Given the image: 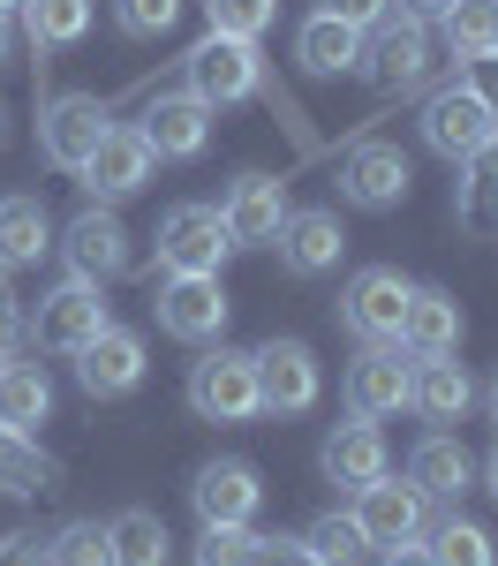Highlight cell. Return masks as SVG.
Returning a JSON list of instances; mask_svg holds the SVG:
<instances>
[{
	"label": "cell",
	"instance_id": "cell-19",
	"mask_svg": "<svg viewBox=\"0 0 498 566\" xmlns=\"http://www.w3.org/2000/svg\"><path fill=\"white\" fill-rule=\"evenodd\" d=\"M317 469H325L332 483H348V491H362L370 476H385V431H378L370 416L332 423V431H325V446H317Z\"/></svg>",
	"mask_w": 498,
	"mask_h": 566
},
{
	"label": "cell",
	"instance_id": "cell-42",
	"mask_svg": "<svg viewBox=\"0 0 498 566\" xmlns=\"http://www.w3.org/2000/svg\"><path fill=\"white\" fill-rule=\"evenodd\" d=\"M378 566H431V552H423V544H393Z\"/></svg>",
	"mask_w": 498,
	"mask_h": 566
},
{
	"label": "cell",
	"instance_id": "cell-17",
	"mask_svg": "<svg viewBox=\"0 0 498 566\" xmlns=\"http://www.w3.org/2000/svg\"><path fill=\"white\" fill-rule=\"evenodd\" d=\"M76 386L91 400H121V392L144 386V333L129 325H106L91 348H76Z\"/></svg>",
	"mask_w": 498,
	"mask_h": 566
},
{
	"label": "cell",
	"instance_id": "cell-14",
	"mask_svg": "<svg viewBox=\"0 0 498 566\" xmlns=\"http://www.w3.org/2000/svg\"><path fill=\"white\" fill-rule=\"evenodd\" d=\"M407 378H415V355H407L401 340H378V348H362L356 370H348V408L370 416V423H385V416L407 408Z\"/></svg>",
	"mask_w": 498,
	"mask_h": 566
},
{
	"label": "cell",
	"instance_id": "cell-28",
	"mask_svg": "<svg viewBox=\"0 0 498 566\" xmlns=\"http://www.w3.org/2000/svg\"><path fill=\"white\" fill-rule=\"evenodd\" d=\"M106 544H114V566H167L174 559V536H167V522L151 506H121L106 522Z\"/></svg>",
	"mask_w": 498,
	"mask_h": 566
},
{
	"label": "cell",
	"instance_id": "cell-34",
	"mask_svg": "<svg viewBox=\"0 0 498 566\" xmlns=\"http://www.w3.org/2000/svg\"><path fill=\"white\" fill-rule=\"evenodd\" d=\"M45 566H114L106 522H61L45 536Z\"/></svg>",
	"mask_w": 498,
	"mask_h": 566
},
{
	"label": "cell",
	"instance_id": "cell-13",
	"mask_svg": "<svg viewBox=\"0 0 498 566\" xmlns=\"http://www.w3.org/2000/svg\"><path fill=\"white\" fill-rule=\"evenodd\" d=\"M257 363V400H265L272 416H310L317 408V355L303 340H265V348H250Z\"/></svg>",
	"mask_w": 498,
	"mask_h": 566
},
{
	"label": "cell",
	"instance_id": "cell-30",
	"mask_svg": "<svg viewBox=\"0 0 498 566\" xmlns=\"http://www.w3.org/2000/svg\"><path fill=\"white\" fill-rule=\"evenodd\" d=\"M438 23H446L453 61H498V0H453Z\"/></svg>",
	"mask_w": 498,
	"mask_h": 566
},
{
	"label": "cell",
	"instance_id": "cell-37",
	"mask_svg": "<svg viewBox=\"0 0 498 566\" xmlns=\"http://www.w3.org/2000/svg\"><path fill=\"white\" fill-rule=\"evenodd\" d=\"M257 559V528L250 522H220L197 536V566H250Z\"/></svg>",
	"mask_w": 498,
	"mask_h": 566
},
{
	"label": "cell",
	"instance_id": "cell-29",
	"mask_svg": "<svg viewBox=\"0 0 498 566\" xmlns=\"http://www.w3.org/2000/svg\"><path fill=\"white\" fill-rule=\"evenodd\" d=\"M453 212H460L468 234H498V144L476 151V159H460V197H453Z\"/></svg>",
	"mask_w": 498,
	"mask_h": 566
},
{
	"label": "cell",
	"instance_id": "cell-5",
	"mask_svg": "<svg viewBox=\"0 0 498 566\" xmlns=\"http://www.w3.org/2000/svg\"><path fill=\"white\" fill-rule=\"evenodd\" d=\"M159 333H174V340H189V348H204V340H220L226 333V287L220 272H167L159 280Z\"/></svg>",
	"mask_w": 498,
	"mask_h": 566
},
{
	"label": "cell",
	"instance_id": "cell-31",
	"mask_svg": "<svg viewBox=\"0 0 498 566\" xmlns=\"http://www.w3.org/2000/svg\"><path fill=\"white\" fill-rule=\"evenodd\" d=\"M295 544L310 552V566H362V559H370V536H362L356 514H317Z\"/></svg>",
	"mask_w": 498,
	"mask_h": 566
},
{
	"label": "cell",
	"instance_id": "cell-38",
	"mask_svg": "<svg viewBox=\"0 0 498 566\" xmlns=\"http://www.w3.org/2000/svg\"><path fill=\"white\" fill-rule=\"evenodd\" d=\"M181 15V0H114V23L129 31V39H167Z\"/></svg>",
	"mask_w": 498,
	"mask_h": 566
},
{
	"label": "cell",
	"instance_id": "cell-39",
	"mask_svg": "<svg viewBox=\"0 0 498 566\" xmlns=\"http://www.w3.org/2000/svg\"><path fill=\"white\" fill-rule=\"evenodd\" d=\"M317 15H340V23H356V31H370V23H385V15H393V0H325Z\"/></svg>",
	"mask_w": 498,
	"mask_h": 566
},
{
	"label": "cell",
	"instance_id": "cell-7",
	"mask_svg": "<svg viewBox=\"0 0 498 566\" xmlns=\"http://www.w3.org/2000/svg\"><path fill=\"white\" fill-rule=\"evenodd\" d=\"M348 514L362 522L370 552H393V544H415V536H423V522H431V499H423L407 476H393V469H385V476H370V483L356 491V506H348Z\"/></svg>",
	"mask_w": 498,
	"mask_h": 566
},
{
	"label": "cell",
	"instance_id": "cell-32",
	"mask_svg": "<svg viewBox=\"0 0 498 566\" xmlns=\"http://www.w3.org/2000/svg\"><path fill=\"white\" fill-rule=\"evenodd\" d=\"M0 491H8V499H39V491H53V461H45L23 431H0Z\"/></svg>",
	"mask_w": 498,
	"mask_h": 566
},
{
	"label": "cell",
	"instance_id": "cell-24",
	"mask_svg": "<svg viewBox=\"0 0 498 566\" xmlns=\"http://www.w3.org/2000/svg\"><path fill=\"white\" fill-rule=\"evenodd\" d=\"M468 476H476V453H468L453 431H431L415 453H407V483H415L423 499H460Z\"/></svg>",
	"mask_w": 498,
	"mask_h": 566
},
{
	"label": "cell",
	"instance_id": "cell-44",
	"mask_svg": "<svg viewBox=\"0 0 498 566\" xmlns=\"http://www.w3.org/2000/svg\"><path fill=\"white\" fill-rule=\"evenodd\" d=\"M484 491L498 499V446H491V461H484Z\"/></svg>",
	"mask_w": 498,
	"mask_h": 566
},
{
	"label": "cell",
	"instance_id": "cell-2",
	"mask_svg": "<svg viewBox=\"0 0 498 566\" xmlns=\"http://www.w3.org/2000/svg\"><path fill=\"white\" fill-rule=\"evenodd\" d=\"M362 76L370 91H385V98H401V91H423L431 76V23H415V15H385V23H370L362 31Z\"/></svg>",
	"mask_w": 498,
	"mask_h": 566
},
{
	"label": "cell",
	"instance_id": "cell-46",
	"mask_svg": "<svg viewBox=\"0 0 498 566\" xmlns=\"http://www.w3.org/2000/svg\"><path fill=\"white\" fill-rule=\"evenodd\" d=\"M0 144H8V98H0Z\"/></svg>",
	"mask_w": 498,
	"mask_h": 566
},
{
	"label": "cell",
	"instance_id": "cell-18",
	"mask_svg": "<svg viewBox=\"0 0 498 566\" xmlns=\"http://www.w3.org/2000/svg\"><path fill=\"white\" fill-rule=\"evenodd\" d=\"M189 499H197V522H204V528H220V522H257L265 483H257V469H250V461H212V469H197Z\"/></svg>",
	"mask_w": 498,
	"mask_h": 566
},
{
	"label": "cell",
	"instance_id": "cell-10",
	"mask_svg": "<svg viewBox=\"0 0 498 566\" xmlns=\"http://www.w3.org/2000/svg\"><path fill=\"white\" fill-rule=\"evenodd\" d=\"M407 287L393 264H370V272H356L348 280V295H340V325L356 333L362 348H378V340H401V317H407Z\"/></svg>",
	"mask_w": 498,
	"mask_h": 566
},
{
	"label": "cell",
	"instance_id": "cell-47",
	"mask_svg": "<svg viewBox=\"0 0 498 566\" xmlns=\"http://www.w3.org/2000/svg\"><path fill=\"white\" fill-rule=\"evenodd\" d=\"M491 423H498V378H491Z\"/></svg>",
	"mask_w": 498,
	"mask_h": 566
},
{
	"label": "cell",
	"instance_id": "cell-11",
	"mask_svg": "<svg viewBox=\"0 0 498 566\" xmlns=\"http://www.w3.org/2000/svg\"><path fill=\"white\" fill-rule=\"evenodd\" d=\"M407 151L401 144H385V136H362L356 151L340 159V197L356 205V212H393L407 205Z\"/></svg>",
	"mask_w": 498,
	"mask_h": 566
},
{
	"label": "cell",
	"instance_id": "cell-45",
	"mask_svg": "<svg viewBox=\"0 0 498 566\" xmlns=\"http://www.w3.org/2000/svg\"><path fill=\"white\" fill-rule=\"evenodd\" d=\"M8 45H15V39H8V15H0V61H8Z\"/></svg>",
	"mask_w": 498,
	"mask_h": 566
},
{
	"label": "cell",
	"instance_id": "cell-26",
	"mask_svg": "<svg viewBox=\"0 0 498 566\" xmlns=\"http://www.w3.org/2000/svg\"><path fill=\"white\" fill-rule=\"evenodd\" d=\"M53 250V219L39 197H0V272L15 264H39Z\"/></svg>",
	"mask_w": 498,
	"mask_h": 566
},
{
	"label": "cell",
	"instance_id": "cell-20",
	"mask_svg": "<svg viewBox=\"0 0 498 566\" xmlns=\"http://www.w3.org/2000/svg\"><path fill=\"white\" fill-rule=\"evenodd\" d=\"M136 129H144V144H151L159 159H197V151L212 144V106H204V98H189V91H167Z\"/></svg>",
	"mask_w": 498,
	"mask_h": 566
},
{
	"label": "cell",
	"instance_id": "cell-4",
	"mask_svg": "<svg viewBox=\"0 0 498 566\" xmlns=\"http://www.w3.org/2000/svg\"><path fill=\"white\" fill-rule=\"evenodd\" d=\"M181 69H189V98H204L212 114L265 84V53H257V39H226V31H212Z\"/></svg>",
	"mask_w": 498,
	"mask_h": 566
},
{
	"label": "cell",
	"instance_id": "cell-33",
	"mask_svg": "<svg viewBox=\"0 0 498 566\" xmlns=\"http://www.w3.org/2000/svg\"><path fill=\"white\" fill-rule=\"evenodd\" d=\"M31 45H76L91 31V0H23Z\"/></svg>",
	"mask_w": 498,
	"mask_h": 566
},
{
	"label": "cell",
	"instance_id": "cell-25",
	"mask_svg": "<svg viewBox=\"0 0 498 566\" xmlns=\"http://www.w3.org/2000/svg\"><path fill=\"white\" fill-rule=\"evenodd\" d=\"M295 61H303L310 76H348L362 61V31L340 23V15H310V23L295 31Z\"/></svg>",
	"mask_w": 498,
	"mask_h": 566
},
{
	"label": "cell",
	"instance_id": "cell-8",
	"mask_svg": "<svg viewBox=\"0 0 498 566\" xmlns=\"http://www.w3.org/2000/svg\"><path fill=\"white\" fill-rule=\"evenodd\" d=\"M234 234H226L220 205H174L159 219V264L167 272H226Z\"/></svg>",
	"mask_w": 498,
	"mask_h": 566
},
{
	"label": "cell",
	"instance_id": "cell-22",
	"mask_svg": "<svg viewBox=\"0 0 498 566\" xmlns=\"http://www.w3.org/2000/svg\"><path fill=\"white\" fill-rule=\"evenodd\" d=\"M468 400H476V378H468L453 355H423V363H415V378H407V408H415L423 423H460Z\"/></svg>",
	"mask_w": 498,
	"mask_h": 566
},
{
	"label": "cell",
	"instance_id": "cell-21",
	"mask_svg": "<svg viewBox=\"0 0 498 566\" xmlns=\"http://www.w3.org/2000/svg\"><path fill=\"white\" fill-rule=\"evenodd\" d=\"M226 234H234V250L242 242H272L279 234V219H287V181H272V175H242L234 189H226Z\"/></svg>",
	"mask_w": 498,
	"mask_h": 566
},
{
	"label": "cell",
	"instance_id": "cell-48",
	"mask_svg": "<svg viewBox=\"0 0 498 566\" xmlns=\"http://www.w3.org/2000/svg\"><path fill=\"white\" fill-rule=\"evenodd\" d=\"M8 8H23V0H0V15H8Z\"/></svg>",
	"mask_w": 498,
	"mask_h": 566
},
{
	"label": "cell",
	"instance_id": "cell-36",
	"mask_svg": "<svg viewBox=\"0 0 498 566\" xmlns=\"http://www.w3.org/2000/svg\"><path fill=\"white\" fill-rule=\"evenodd\" d=\"M204 15H212V31H226V39H265L279 0H204Z\"/></svg>",
	"mask_w": 498,
	"mask_h": 566
},
{
	"label": "cell",
	"instance_id": "cell-41",
	"mask_svg": "<svg viewBox=\"0 0 498 566\" xmlns=\"http://www.w3.org/2000/svg\"><path fill=\"white\" fill-rule=\"evenodd\" d=\"M0 566H45V544L15 528V536H0Z\"/></svg>",
	"mask_w": 498,
	"mask_h": 566
},
{
	"label": "cell",
	"instance_id": "cell-15",
	"mask_svg": "<svg viewBox=\"0 0 498 566\" xmlns=\"http://www.w3.org/2000/svg\"><path fill=\"white\" fill-rule=\"evenodd\" d=\"M272 250H279V264H287L295 280H325L332 264L348 258V227H340V212L310 205V212H287V219H279Z\"/></svg>",
	"mask_w": 498,
	"mask_h": 566
},
{
	"label": "cell",
	"instance_id": "cell-6",
	"mask_svg": "<svg viewBox=\"0 0 498 566\" xmlns=\"http://www.w3.org/2000/svg\"><path fill=\"white\" fill-rule=\"evenodd\" d=\"M61 258H68V280H91V287L121 280L129 272V227H121V212L114 205H84L61 227Z\"/></svg>",
	"mask_w": 498,
	"mask_h": 566
},
{
	"label": "cell",
	"instance_id": "cell-27",
	"mask_svg": "<svg viewBox=\"0 0 498 566\" xmlns=\"http://www.w3.org/2000/svg\"><path fill=\"white\" fill-rule=\"evenodd\" d=\"M53 416V378H45L39 363H0V431H23Z\"/></svg>",
	"mask_w": 498,
	"mask_h": 566
},
{
	"label": "cell",
	"instance_id": "cell-1",
	"mask_svg": "<svg viewBox=\"0 0 498 566\" xmlns=\"http://www.w3.org/2000/svg\"><path fill=\"white\" fill-rule=\"evenodd\" d=\"M423 144L438 151V159H476V151H491L498 144V98L484 84H446V91H431L423 98Z\"/></svg>",
	"mask_w": 498,
	"mask_h": 566
},
{
	"label": "cell",
	"instance_id": "cell-12",
	"mask_svg": "<svg viewBox=\"0 0 498 566\" xmlns=\"http://www.w3.org/2000/svg\"><path fill=\"white\" fill-rule=\"evenodd\" d=\"M106 325H114V317H106V303H98V287H91V280H68V287H53V295L39 303L31 340H39L45 355H76V348H91Z\"/></svg>",
	"mask_w": 498,
	"mask_h": 566
},
{
	"label": "cell",
	"instance_id": "cell-16",
	"mask_svg": "<svg viewBox=\"0 0 498 566\" xmlns=\"http://www.w3.org/2000/svg\"><path fill=\"white\" fill-rule=\"evenodd\" d=\"M151 167H159V151L144 144V129H106V136H98V151L84 159V189H91V205L136 197V189L151 181Z\"/></svg>",
	"mask_w": 498,
	"mask_h": 566
},
{
	"label": "cell",
	"instance_id": "cell-43",
	"mask_svg": "<svg viewBox=\"0 0 498 566\" xmlns=\"http://www.w3.org/2000/svg\"><path fill=\"white\" fill-rule=\"evenodd\" d=\"M453 0H401V15H415V23H438Z\"/></svg>",
	"mask_w": 498,
	"mask_h": 566
},
{
	"label": "cell",
	"instance_id": "cell-23",
	"mask_svg": "<svg viewBox=\"0 0 498 566\" xmlns=\"http://www.w3.org/2000/svg\"><path fill=\"white\" fill-rule=\"evenodd\" d=\"M401 348L423 363V355H453L460 348V303L446 287H415L407 295V317H401Z\"/></svg>",
	"mask_w": 498,
	"mask_h": 566
},
{
	"label": "cell",
	"instance_id": "cell-35",
	"mask_svg": "<svg viewBox=\"0 0 498 566\" xmlns=\"http://www.w3.org/2000/svg\"><path fill=\"white\" fill-rule=\"evenodd\" d=\"M423 552H431V566H498L491 559V536H484L476 522H460V514L431 528V544H423Z\"/></svg>",
	"mask_w": 498,
	"mask_h": 566
},
{
	"label": "cell",
	"instance_id": "cell-3",
	"mask_svg": "<svg viewBox=\"0 0 498 566\" xmlns=\"http://www.w3.org/2000/svg\"><path fill=\"white\" fill-rule=\"evenodd\" d=\"M189 408H197L204 423H250V416H265V400H257V363L242 348H212L204 363H189Z\"/></svg>",
	"mask_w": 498,
	"mask_h": 566
},
{
	"label": "cell",
	"instance_id": "cell-40",
	"mask_svg": "<svg viewBox=\"0 0 498 566\" xmlns=\"http://www.w3.org/2000/svg\"><path fill=\"white\" fill-rule=\"evenodd\" d=\"M250 566H310V552L287 544V536H257V559H250Z\"/></svg>",
	"mask_w": 498,
	"mask_h": 566
},
{
	"label": "cell",
	"instance_id": "cell-9",
	"mask_svg": "<svg viewBox=\"0 0 498 566\" xmlns=\"http://www.w3.org/2000/svg\"><path fill=\"white\" fill-rule=\"evenodd\" d=\"M106 129H114V122H106V106H98L91 91H61V98H45V114H39V151L61 175H84V159L98 151Z\"/></svg>",
	"mask_w": 498,
	"mask_h": 566
}]
</instances>
